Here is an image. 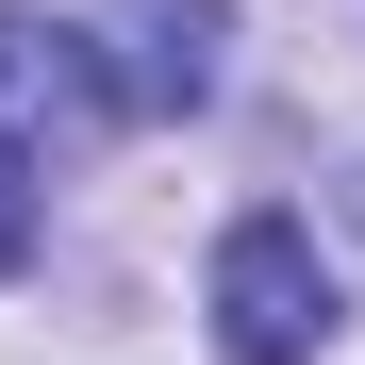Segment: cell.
I'll return each mask as SVG.
<instances>
[{
	"label": "cell",
	"mask_w": 365,
	"mask_h": 365,
	"mask_svg": "<svg viewBox=\"0 0 365 365\" xmlns=\"http://www.w3.org/2000/svg\"><path fill=\"white\" fill-rule=\"evenodd\" d=\"M116 116H133L116 50H100L83 17H34V0H0V150H17V166H83Z\"/></svg>",
	"instance_id": "6da1fadb"
},
{
	"label": "cell",
	"mask_w": 365,
	"mask_h": 365,
	"mask_svg": "<svg viewBox=\"0 0 365 365\" xmlns=\"http://www.w3.org/2000/svg\"><path fill=\"white\" fill-rule=\"evenodd\" d=\"M216 349L232 365H316L332 349V266L299 216H232L216 232Z\"/></svg>",
	"instance_id": "7a4b0ae2"
},
{
	"label": "cell",
	"mask_w": 365,
	"mask_h": 365,
	"mask_svg": "<svg viewBox=\"0 0 365 365\" xmlns=\"http://www.w3.org/2000/svg\"><path fill=\"white\" fill-rule=\"evenodd\" d=\"M116 83H133V116H200L216 67H232V0H116Z\"/></svg>",
	"instance_id": "3957f363"
},
{
	"label": "cell",
	"mask_w": 365,
	"mask_h": 365,
	"mask_svg": "<svg viewBox=\"0 0 365 365\" xmlns=\"http://www.w3.org/2000/svg\"><path fill=\"white\" fill-rule=\"evenodd\" d=\"M34 266V182H17V150H0V282Z\"/></svg>",
	"instance_id": "277c9868"
}]
</instances>
